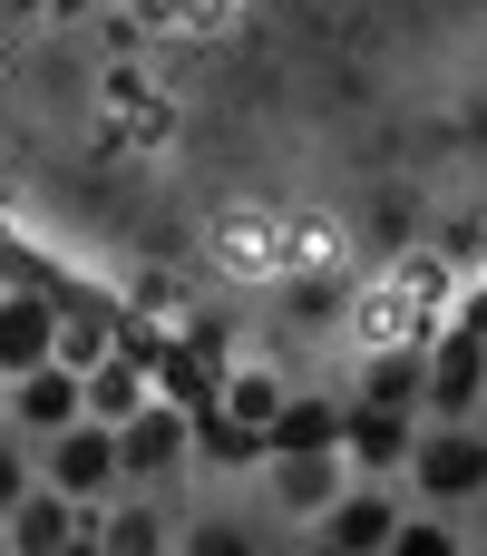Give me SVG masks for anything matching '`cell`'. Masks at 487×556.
<instances>
[{"instance_id": "6da1fadb", "label": "cell", "mask_w": 487, "mask_h": 556, "mask_svg": "<svg viewBox=\"0 0 487 556\" xmlns=\"http://www.w3.org/2000/svg\"><path fill=\"white\" fill-rule=\"evenodd\" d=\"M49 489H68V498H117V430L107 420H68V430H49Z\"/></svg>"}, {"instance_id": "7a4b0ae2", "label": "cell", "mask_w": 487, "mask_h": 556, "mask_svg": "<svg viewBox=\"0 0 487 556\" xmlns=\"http://www.w3.org/2000/svg\"><path fill=\"white\" fill-rule=\"evenodd\" d=\"M410 479H420L439 508L478 498V489H487V440H478V430H430V440H410Z\"/></svg>"}, {"instance_id": "3957f363", "label": "cell", "mask_w": 487, "mask_h": 556, "mask_svg": "<svg viewBox=\"0 0 487 556\" xmlns=\"http://www.w3.org/2000/svg\"><path fill=\"white\" fill-rule=\"evenodd\" d=\"M176 459H185V410L137 401V410L117 420V479H166Z\"/></svg>"}, {"instance_id": "277c9868", "label": "cell", "mask_w": 487, "mask_h": 556, "mask_svg": "<svg viewBox=\"0 0 487 556\" xmlns=\"http://www.w3.org/2000/svg\"><path fill=\"white\" fill-rule=\"evenodd\" d=\"M342 489H351V479H342V440H322V450H273V498H283L293 518H322Z\"/></svg>"}, {"instance_id": "5b68a950", "label": "cell", "mask_w": 487, "mask_h": 556, "mask_svg": "<svg viewBox=\"0 0 487 556\" xmlns=\"http://www.w3.org/2000/svg\"><path fill=\"white\" fill-rule=\"evenodd\" d=\"M88 538H98V528L78 518L68 489H20V498H10V547L49 556V547H88Z\"/></svg>"}, {"instance_id": "8992f818", "label": "cell", "mask_w": 487, "mask_h": 556, "mask_svg": "<svg viewBox=\"0 0 487 556\" xmlns=\"http://www.w3.org/2000/svg\"><path fill=\"white\" fill-rule=\"evenodd\" d=\"M10 381H20V391H10V410H20L39 440H49V430H68V420L88 410V391H78V371H68L59 352H49V362H29V371H10Z\"/></svg>"}, {"instance_id": "52a82bcc", "label": "cell", "mask_w": 487, "mask_h": 556, "mask_svg": "<svg viewBox=\"0 0 487 556\" xmlns=\"http://www.w3.org/2000/svg\"><path fill=\"white\" fill-rule=\"evenodd\" d=\"M420 391H430V401H439L449 420H459V410H469V401L487 391V342L469 332V323H459V332H449V342H439V352L420 362Z\"/></svg>"}, {"instance_id": "ba28073f", "label": "cell", "mask_w": 487, "mask_h": 556, "mask_svg": "<svg viewBox=\"0 0 487 556\" xmlns=\"http://www.w3.org/2000/svg\"><path fill=\"white\" fill-rule=\"evenodd\" d=\"M49 342H59V303L49 293H0V381L49 362Z\"/></svg>"}, {"instance_id": "9c48e42d", "label": "cell", "mask_w": 487, "mask_h": 556, "mask_svg": "<svg viewBox=\"0 0 487 556\" xmlns=\"http://www.w3.org/2000/svg\"><path fill=\"white\" fill-rule=\"evenodd\" d=\"M342 459H361V469H390V459H410V410L351 401V410H342Z\"/></svg>"}, {"instance_id": "30bf717a", "label": "cell", "mask_w": 487, "mask_h": 556, "mask_svg": "<svg viewBox=\"0 0 487 556\" xmlns=\"http://www.w3.org/2000/svg\"><path fill=\"white\" fill-rule=\"evenodd\" d=\"M78 391H88V420H107V430H117V420L146 401V362H137V352H98V362L78 371Z\"/></svg>"}, {"instance_id": "8fae6325", "label": "cell", "mask_w": 487, "mask_h": 556, "mask_svg": "<svg viewBox=\"0 0 487 556\" xmlns=\"http://www.w3.org/2000/svg\"><path fill=\"white\" fill-rule=\"evenodd\" d=\"M390 528H400V518H390V498H381V489H342V498H332V508H322V547H390Z\"/></svg>"}, {"instance_id": "7c38bea8", "label": "cell", "mask_w": 487, "mask_h": 556, "mask_svg": "<svg viewBox=\"0 0 487 556\" xmlns=\"http://www.w3.org/2000/svg\"><path fill=\"white\" fill-rule=\"evenodd\" d=\"M342 440V401H273L264 410V450H322Z\"/></svg>"}, {"instance_id": "4fadbf2b", "label": "cell", "mask_w": 487, "mask_h": 556, "mask_svg": "<svg viewBox=\"0 0 487 556\" xmlns=\"http://www.w3.org/2000/svg\"><path fill=\"white\" fill-rule=\"evenodd\" d=\"M185 440H195L205 459H225V469H244V459H264V420H244V410H215V401H205V410L185 420Z\"/></svg>"}, {"instance_id": "5bb4252c", "label": "cell", "mask_w": 487, "mask_h": 556, "mask_svg": "<svg viewBox=\"0 0 487 556\" xmlns=\"http://www.w3.org/2000/svg\"><path fill=\"white\" fill-rule=\"evenodd\" d=\"M361 401H381V410H410V401H420V362H410V352H381V362L361 371Z\"/></svg>"}, {"instance_id": "9a60e30c", "label": "cell", "mask_w": 487, "mask_h": 556, "mask_svg": "<svg viewBox=\"0 0 487 556\" xmlns=\"http://www.w3.org/2000/svg\"><path fill=\"white\" fill-rule=\"evenodd\" d=\"M390 547L400 556H449L459 538H449V518H410V528H390Z\"/></svg>"}, {"instance_id": "2e32d148", "label": "cell", "mask_w": 487, "mask_h": 556, "mask_svg": "<svg viewBox=\"0 0 487 556\" xmlns=\"http://www.w3.org/2000/svg\"><path fill=\"white\" fill-rule=\"evenodd\" d=\"M98 538H107V547H156V538H166V528H156V518H146V508H127V518H107V528H98Z\"/></svg>"}, {"instance_id": "e0dca14e", "label": "cell", "mask_w": 487, "mask_h": 556, "mask_svg": "<svg viewBox=\"0 0 487 556\" xmlns=\"http://www.w3.org/2000/svg\"><path fill=\"white\" fill-rule=\"evenodd\" d=\"M20 489H29V469H20V450L0 440V518H10V498H20Z\"/></svg>"}, {"instance_id": "ac0fdd59", "label": "cell", "mask_w": 487, "mask_h": 556, "mask_svg": "<svg viewBox=\"0 0 487 556\" xmlns=\"http://www.w3.org/2000/svg\"><path fill=\"white\" fill-rule=\"evenodd\" d=\"M469 332H478V342H487V293H478V303H469Z\"/></svg>"}, {"instance_id": "d6986e66", "label": "cell", "mask_w": 487, "mask_h": 556, "mask_svg": "<svg viewBox=\"0 0 487 556\" xmlns=\"http://www.w3.org/2000/svg\"><path fill=\"white\" fill-rule=\"evenodd\" d=\"M49 10H59V20H68V10H88V0H49Z\"/></svg>"}]
</instances>
